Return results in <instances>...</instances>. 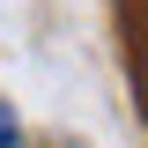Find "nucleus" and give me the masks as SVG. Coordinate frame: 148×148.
<instances>
[{
  "label": "nucleus",
  "instance_id": "f257e3e1",
  "mask_svg": "<svg viewBox=\"0 0 148 148\" xmlns=\"http://www.w3.org/2000/svg\"><path fill=\"white\" fill-rule=\"evenodd\" d=\"M0 148H15V111L0 104Z\"/></svg>",
  "mask_w": 148,
  "mask_h": 148
}]
</instances>
